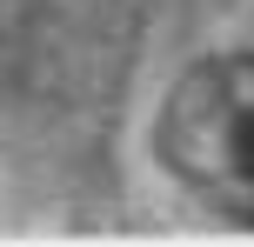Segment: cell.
I'll return each instance as SVG.
<instances>
[{"label":"cell","instance_id":"cell-1","mask_svg":"<svg viewBox=\"0 0 254 247\" xmlns=\"http://www.w3.org/2000/svg\"><path fill=\"white\" fill-rule=\"evenodd\" d=\"M154 160L221 221L254 227V47L207 53L167 87Z\"/></svg>","mask_w":254,"mask_h":247}]
</instances>
